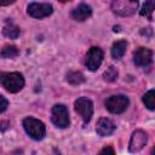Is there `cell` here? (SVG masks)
<instances>
[{
    "mask_svg": "<svg viewBox=\"0 0 155 155\" xmlns=\"http://www.w3.org/2000/svg\"><path fill=\"white\" fill-rule=\"evenodd\" d=\"M1 85L6 91H8L11 93H16L23 88L24 78L21 73H17V71L2 73L1 74Z\"/></svg>",
    "mask_w": 155,
    "mask_h": 155,
    "instance_id": "6da1fadb",
    "label": "cell"
},
{
    "mask_svg": "<svg viewBox=\"0 0 155 155\" xmlns=\"http://www.w3.org/2000/svg\"><path fill=\"white\" fill-rule=\"evenodd\" d=\"M23 127H24L27 134L35 140H40L45 137L46 127L42 121H40L35 117H31V116L25 117L23 120Z\"/></svg>",
    "mask_w": 155,
    "mask_h": 155,
    "instance_id": "7a4b0ae2",
    "label": "cell"
},
{
    "mask_svg": "<svg viewBox=\"0 0 155 155\" xmlns=\"http://www.w3.org/2000/svg\"><path fill=\"white\" fill-rule=\"evenodd\" d=\"M51 120H52L53 125L58 128L68 127L70 124V119H69V113H68L67 107L63 104L53 105L52 111H51Z\"/></svg>",
    "mask_w": 155,
    "mask_h": 155,
    "instance_id": "3957f363",
    "label": "cell"
},
{
    "mask_svg": "<svg viewBox=\"0 0 155 155\" xmlns=\"http://www.w3.org/2000/svg\"><path fill=\"white\" fill-rule=\"evenodd\" d=\"M75 111L81 116L85 124L90 122L93 115V103L87 97H80L74 103Z\"/></svg>",
    "mask_w": 155,
    "mask_h": 155,
    "instance_id": "277c9868",
    "label": "cell"
},
{
    "mask_svg": "<svg viewBox=\"0 0 155 155\" xmlns=\"http://www.w3.org/2000/svg\"><path fill=\"white\" fill-rule=\"evenodd\" d=\"M138 8L136 0H115L111 2V10L119 16H132Z\"/></svg>",
    "mask_w": 155,
    "mask_h": 155,
    "instance_id": "5b68a950",
    "label": "cell"
},
{
    "mask_svg": "<svg viewBox=\"0 0 155 155\" xmlns=\"http://www.w3.org/2000/svg\"><path fill=\"white\" fill-rule=\"evenodd\" d=\"M130 104V101L126 96L124 94H116V96H110L105 101V108L113 114H121L124 113Z\"/></svg>",
    "mask_w": 155,
    "mask_h": 155,
    "instance_id": "8992f818",
    "label": "cell"
},
{
    "mask_svg": "<svg viewBox=\"0 0 155 155\" xmlns=\"http://www.w3.org/2000/svg\"><path fill=\"white\" fill-rule=\"evenodd\" d=\"M104 58V53L99 47H91L88 50V52L86 53V58H85V65L87 67L88 70L91 71H96Z\"/></svg>",
    "mask_w": 155,
    "mask_h": 155,
    "instance_id": "52a82bcc",
    "label": "cell"
},
{
    "mask_svg": "<svg viewBox=\"0 0 155 155\" xmlns=\"http://www.w3.org/2000/svg\"><path fill=\"white\" fill-rule=\"evenodd\" d=\"M27 12L30 17L40 19L50 16L53 12V7L51 4H47V2H30L28 5Z\"/></svg>",
    "mask_w": 155,
    "mask_h": 155,
    "instance_id": "ba28073f",
    "label": "cell"
},
{
    "mask_svg": "<svg viewBox=\"0 0 155 155\" xmlns=\"http://www.w3.org/2000/svg\"><path fill=\"white\" fill-rule=\"evenodd\" d=\"M147 140H148V137H147V133L142 130H137L132 133L131 136V139H130V144H128V150L130 153H138L140 151L144 145L147 144Z\"/></svg>",
    "mask_w": 155,
    "mask_h": 155,
    "instance_id": "9c48e42d",
    "label": "cell"
},
{
    "mask_svg": "<svg viewBox=\"0 0 155 155\" xmlns=\"http://www.w3.org/2000/svg\"><path fill=\"white\" fill-rule=\"evenodd\" d=\"M133 62L136 65L145 68L149 67L153 62V52L151 50L147 47H139L134 53H133Z\"/></svg>",
    "mask_w": 155,
    "mask_h": 155,
    "instance_id": "30bf717a",
    "label": "cell"
},
{
    "mask_svg": "<svg viewBox=\"0 0 155 155\" xmlns=\"http://www.w3.org/2000/svg\"><path fill=\"white\" fill-rule=\"evenodd\" d=\"M116 126L115 124L108 119V117H102L98 120L97 122V126H96V132L101 136V137H107V136H110L114 133Z\"/></svg>",
    "mask_w": 155,
    "mask_h": 155,
    "instance_id": "8fae6325",
    "label": "cell"
},
{
    "mask_svg": "<svg viewBox=\"0 0 155 155\" xmlns=\"http://www.w3.org/2000/svg\"><path fill=\"white\" fill-rule=\"evenodd\" d=\"M92 15V8L87 4H80L78 5L73 11H71V17L73 19L78 22H84L86 21L90 16Z\"/></svg>",
    "mask_w": 155,
    "mask_h": 155,
    "instance_id": "7c38bea8",
    "label": "cell"
},
{
    "mask_svg": "<svg viewBox=\"0 0 155 155\" xmlns=\"http://www.w3.org/2000/svg\"><path fill=\"white\" fill-rule=\"evenodd\" d=\"M127 48V42L126 40H119L113 44L111 46V56L114 59H121L126 52Z\"/></svg>",
    "mask_w": 155,
    "mask_h": 155,
    "instance_id": "4fadbf2b",
    "label": "cell"
},
{
    "mask_svg": "<svg viewBox=\"0 0 155 155\" xmlns=\"http://www.w3.org/2000/svg\"><path fill=\"white\" fill-rule=\"evenodd\" d=\"M2 33H4L5 36H7V38H10V39H17V38L19 36L21 30H19V28H18L16 24H13L11 21H7L6 24H5V27H4V29H2Z\"/></svg>",
    "mask_w": 155,
    "mask_h": 155,
    "instance_id": "5bb4252c",
    "label": "cell"
},
{
    "mask_svg": "<svg viewBox=\"0 0 155 155\" xmlns=\"http://www.w3.org/2000/svg\"><path fill=\"white\" fill-rule=\"evenodd\" d=\"M144 105L149 110H155V90H149L142 98Z\"/></svg>",
    "mask_w": 155,
    "mask_h": 155,
    "instance_id": "9a60e30c",
    "label": "cell"
},
{
    "mask_svg": "<svg viewBox=\"0 0 155 155\" xmlns=\"http://www.w3.org/2000/svg\"><path fill=\"white\" fill-rule=\"evenodd\" d=\"M67 81L71 85H80L85 82V76L80 71H69L67 74Z\"/></svg>",
    "mask_w": 155,
    "mask_h": 155,
    "instance_id": "2e32d148",
    "label": "cell"
},
{
    "mask_svg": "<svg viewBox=\"0 0 155 155\" xmlns=\"http://www.w3.org/2000/svg\"><path fill=\"white\" fill-rule=\"evenodd\" d=\"M18 53H19L18 48L13 45H6L1 50V57L2 58H15L18 56Z\"/></svg>",
    "mask_w": 155,
    "mask_h": 155,
    "instance_id": "e0dca14e",
    "label": "cell"
},
{
    "mask_svg": "<svg viewBox=\"0 0 155 155\" xmlns=\"http://www.w3.org/2000/svg\"><path fill=\"white\" fill-rule=\"evenodd\" d=\"M154 10H155V1H145L140 10V15L151 19V13Z\"/></svg>",
    "mask_w": 155,
    "mask_h": 155,
    "instance_id": "ac0fdd59",
    "label": "cell"
},
{
    "mask_svg": "<svg viewBox=\"0 0 155 155\" xmlns=\"http://www.w3.org/2000/svg\"><path fill=\"white\" fill-rule=\"evenodd\" d=\"M103 78H104L105 81H109V82L115 81V80L117 79V70H116V68L113 67V65H110V67L104 71Z\"/></svg>",
    "mask_w": 155,
    "mask_h": 155,
    "instance_id": "d6986e66",
    "label": "cell"
},
{
    "mask_svg": "<svg viewBox=\"0 0 155 155\" xmlns=\"http://www.w3.org/2000/svg\"><path fill=\"white\" fill-rule=\"evenodd\" d=\"M97 155H115V151H114L113 147H110V145H105L104 148L101 149V151H99Z\"/></svg>",
    "mask_w": 155,
    "mask_h": 155,
    "instance_id": "ffe728a7",
    "label": "cell"
},
{
    "mask_svg": "<svg viewBox=\"0 0 155 155\" xmlns=\"http://www.w3.org/2000/svg\"><path fill=\"white\" fill-rule=\"evenodd\" d=\"M0 101H1V108H0V113H4L5 110H6V108H7V105H8V102H7V99L4 97V96H0Z\"/></svg>",
    "mask_w": 155,
    "mask_h": 155,
    "instance_id": "44dd1931",
    "label": "cell"
},
{
    "mask_svg": "<svg viewBox=\"0 0 155 155\" xmlns=\"http://www.w3.org/2000/svg\"><path fill=\"white\" fill-rule=\"evenodd\" d=\"M150 153H151V155H155V147L151 149V151H150Z\"/></svg>",
    "mask_w": 155,
    "mask_h": 155,
    "instance_id": "7402d4cb",
    "label": "cell"
}]
</instances>
